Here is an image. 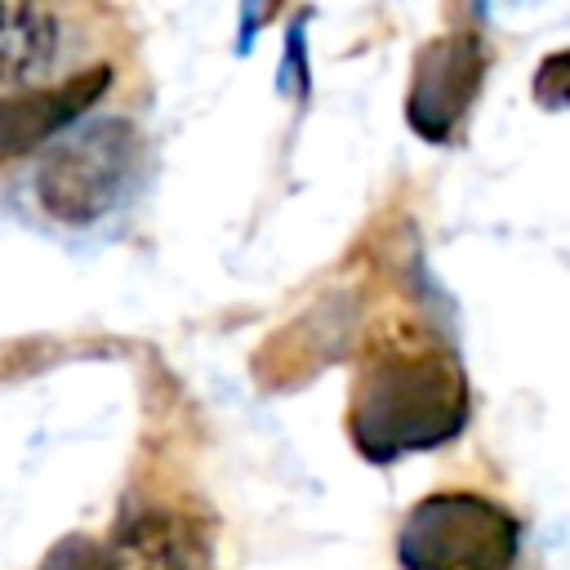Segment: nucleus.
<instances>
[{"label": "nucleus", "mask_w": 570, "mask_h": 570, "mask_svg": "<svg viewBox=\"0 0 570 570\" xmlns=\"http://www.w3.org/2000/svg\"><path fill=\"white\" fill-rule=\"evenodd\" d=\"M36 570H125V566H120V557L111 552V543H102V539L76 530V534H62V539L40 557Z\"/></svg>", "instance_id": "obj_7"}, {"label": "nucleus", "mask_w": 570, "mask_h": 570, "mask_svg": "<svg viewBox=\"0 0 570 570\" xmlns=\"http://www.w3.org/2000/svg\"><path fill=\"white\" fill-rule=\"evenodd\" d=\"M303 22L307 13H298V22L285 36V53H281V89H294L298 98L307 94V40H303Z\"/></svg>", "instance_id": "obj_9"}, {"label": "nucleus", "mask_w": 570, "mask_h": 570, "mask_svg": "<svg viewBox=\"0 0 570 570\" xmlns=\"http://www.w3.org/2000/svg\"><path fill=\"white\" fill-rule=\"evenodd\" d=\"M111 80L116 71L107 62H94L85 71H71L67 80L0 94V165L45 151L62 129H71L76 120L89 116V107H98Z\"/></svg>", "instance_id": "obj_5"}, {"label": "nucleus", "mask_w": 570, "mask_h": 570, "mask_svg": "<svg viewBox=\"0 0 570 570\" xmlns=\"http://www.w3.org/2000/svg\"><path fill=\"white\" fill-rule=\"evenodd\" d=\"M521 557V521L490 494H423L396 530L401 570H512Z\"/></svg>", "instance_id": "obj_3"}, {"label": "nucleus", "mask_w": 570, "mask_h": 570, "mask_svg": "<svg viewBox=\"0 0 570 570\" xmlns=\"http://www.w3.org/2000/svg\"><path fill=\"white\" fill-rule=\"evenodd\" d=\"M67 53V22L40 4H0V89H31Z\"/></svg>", "instance_id": "obj_6"}, {"label": "nucleus", "mask_w": 570, "mask_h": 570, "mask_svg": "<svg viewBox=\"0 0 570 570\" xmlns=\"http://www.w3.org/2000/svg\"><path fill=\"white\" fill-rule=\"evenodd\" d=\"M490 49L481 31H445L414 49L410 62V89H405V125L432 142L445 147L459 125L468 120L481 85H485Z\"/></svg>", "instance_id": "obj_4"}, {"label": "nucleus", "mask_w": 570, "mask_h": 570, "mask_svg": "<svg viewBox=\"0 0 570 570\" xmlns=\"http://www.w3.org/2000/svg\"><path fill=\"white\" fill-rule=\"evenodd\" d=\"M142 156L147 138L129 116H85L40 151L31 191L53 223L94 227L138 191Z\"/></svg>", "instance_id": "obj_2"}, {"label": "nucleus", "mask_w": 570, "mask_h": 570, "mask_svg": "<svg viewBox=\"0 0 570 570\" xmlns=\"http://www.w3.org/2000/svg\"><path fill=\"white\" fill-rule=\"evenodd\" d=\"M566 67H570V53H566V49H552V53L539 62L534 85H530L539 107H548V111H561V107H566V76H570Z\"/></svg>", "instance_id": "obj_8"}, {"label": "nucleus", "mask_w": 570, "mask_h": 570, "mask_svg": "<svg viewBox=\"0 0 570 570\" xmlns=\"http://www.w3.org/2000/svg\"><path fill=\"white\" fill-rule=\"evenodd\" d=\"M472 414V392L454 347L436 343L419 325H383L356 356L347 436L374 468L405 454L450 445Z\"/></svg>", "instance_id": "obj_1"}]
</instances>
